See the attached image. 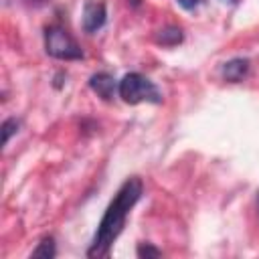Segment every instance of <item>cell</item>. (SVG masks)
I'll return each mask as SVG.
<instances>
[{"instance_id":"6da1fadb","label":"cell","mask_w":259,"mask_h":259,"mask_svg":"<svg viewBox=\"0 0 259 259\" xmlns=\"http://www.w3.org/2000/svg\"><path fill=\"white\" fill-rule=\"evenodd\" d=\"M142 190H144L142 180L136 178V176L127 178L121 184V188L117 190L115 198L109 202V206H107V210H105V214H103V219H101V223L97 227L93 243L87 249V257H103V255H107L111 243L117 239V235L121 233V229L125 225L127 212L140 200Z\"/></svg>"},{"instance_id":"7a4b0ae2","label":"cell","mask_w":259,"mask_h":259,"mask_svg":"<svg viewBox=\"0 0 259 259\" xmlns=\"http://www.w3.org/2000/svg\"><path fill=\"white\" fill-rule=\"evenodd\" d=\"M45 51L47 55L59 61H77L83 57L81 47L59 24H51L45 28Z\"/></svg>"},{"instance_id":"3957f363","label":"cell","mask_w":259,"mask_h":259,"mask_svg":"<svg viewBox=\"0 0 259 259\" xmlns=\"http://www.w3.org/2000/svg\"><path fill=\"white\" fill-rule=\"evenodd\" d=\"M119 97L125 103H132V105H136L140 101H152V103L162 101V95L156 89V85L140 73L123 75V79L119 81Z\"/></svg>"},{"instance_id":"277c9868","label":"cell","mask_w":259,"mask_h":259,"mask_svg":"<svg viewBox=\"0 0 259 259\" xmlns=\"http://www.w3.org/2000/svg\"><path fill=\"white\" fill-rule=\"evenodd\" d=\"M107 20V10L103 2H87L83 10V30L97 32Z\"/></svg>"},{"instance_id":"5b68a950","label":"cell","mask_w":259,"mask_h":259,"mask_svg":"<svg viewBox=\"0 0 259 259\" xmlns=\"http://www.w3.org/2000/svg\"><path fill=\"white\" fill-rule=\"evenodd\" d=\"M89 87H91L101 99H105V101L113 99V95H115V79H113L109 73H105V71L91 75Z\"/></svg>"},{"instance_id":"8992f818","label":"cell","mask_w":259,"mask_h":259,"mask_svg":"<svg viewBox=\"0 0 259 259\" xmlns=\"http://www.w3.org/2000/svg\"><path fill=\"white\" fill-rule=\"evenodd\" d=\"M221 73H223L225 81L239 83V81H243V79L247 77V73H249V61H247V59H243V57L231 59V61H227V63L223 65Z\"/></svg>"},{"instance_id":"52a82bcc","label":"cell","mask_w":259,"mask_h":259,"mask_svg":"<svg viewBox=\"0 0 259 259\" xmlns=\"http://www.w3.org/2000/svg\"><path fill=\"white\" fill-rule=\"evenodd\" d=\"M184 34H182V28L178 26H166L162 30H158L156 34V42L158 45H164V47H174L178 42H182Z\"/></svg>"},{"instance_id":"ba28073f","label":"cell","mask_w":259,"mask_h":259,"mask_svg":"<svg viewBox=\"0 0 259 259\" xmlns=\"http://www.w3.org/2000/svg\"><path fill=\"white\" fill-rule=\"evenodd\" d=\"M55 253H57V249H55V239H53V237H45V239H40V243L36 245V249L32 251V255H30V257L53 259V257H55Z\"/></svg>"},{"instance_id":"9c48e42d","label":"cell","mask_w":259,"mask_h":259,"mask_svg":"<svg viewBox=\"0 0 259 259\" xmlns=\"http://www.w3.org/2000/svg\"><path fill=\"white\" fill-rule=\"evenodd\" d=\"M18 127H20V121H18L16 117H8V119L2 121V144H4V146H6V144L10 142V138L18 132Z\"/></svg>"},{"instance_id":"30bf717a","label":"cell","mask_w":259,"mask_h":259,"mask_svg":"<svg viewBox=\"0 0 259 259\" xmlns=\"http://www.w3.org/2000/svg\"><path fill=\"white\" fill-rule=\"evenodd\" d=\"M136 253H138V257H142V259H156V257L162 255V251L156 249V247L150 245V243H140L138 249H136Z\"/></svg>"},{"instance_id":"8fae6325","label":"cell","mask_w":259,"mask_h":259,"mask_svg":"<svg viewBox=\"0 0 259 259\" xmlns=\"http://www.w3.org/2000/svg\"><path fill=\"white\" fill-rule=\"evenodd\" d=\"M178 4H180L184 10H192V8H196V6L200 4V0H178Z\"/></svg>"},{"instance_id":"7c38bea8","label":"cell","mask_w":259,"mask_h":259,"mask_svg":"<svg viewBox=\"0 0 259 259\" xmlns=\"http://www.w3.org/2000/svg\"><path fill=\"white\" fill-rule=\"evenodd\" d=\"M63 77H65V75H63V73H59V75H57V81H55V87H57V89H59V87H61V85H63V81H61V79H63Z\"/></svg>"},{"instance_id":"4fadbf2b","label":"cell","mask_w":259,"mask_h":259,"mask_svg":"<svg viewBox=\"0 0 259 259\" xmlns=\"http://www.w3.org/2000/svg\"><path fill=\"white\" fill-rule=\"evenodd\" d=\"M132 4H134V6H138V4H140V0H132Z\"/></svg>"},{"instance_id":"5bb4252c","label":"cell","mask_w":259,"mask_h":259,"mask_svg":"<svg viewBox=\"0 0 259 259\" xmlns=\"http://www.w3.org/2000/svg\"><path fill=\"white\" fill-rule=\"evenodd\" d=\"M30 2H42V0H30Z\"/></svg>"},{"instance_id":"9a60e30c","label":"cell","mask_w":259,"mask_h":259,"mask_svg":"<svg viewBox=\"0 0 259 259\" xmlns=\"http://www.w3.org/2000/svg\"><path fill=\"white\" fill-rule=\"evenodd\" d=\"M229 2H235V0H229Z\"/></svg>"},{"instance_id":"2e32d148","label":"cell","mask_w":259,"mask_h":259,"mask_svg":"<svg viewBox=\"0 0 259 259\" xmlns=\"http://www.w3.org/2000/svg\"><path fill=\"white\" fill-rule=\"evenodd\" d=\"M257 200H259V198H257Z\"/></svg>"}]
</instances>
